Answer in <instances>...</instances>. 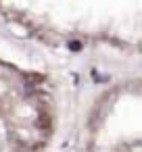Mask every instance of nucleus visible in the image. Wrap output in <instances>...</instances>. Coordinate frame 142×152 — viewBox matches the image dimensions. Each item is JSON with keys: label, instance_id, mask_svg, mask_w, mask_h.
Listing matches in <instances>:
<instances>
[{"label": "nucleus", "instance_id": "1", "mask_svg": "<svg viewBox=\"0 0 142 152\" xmlns=\"http://www.w3.org/2000/svg\"><path fill=\"white\" fill-rule=\"evenodd\" d=\"M69 48L77 52V50H82V44H79V42H71V44H69Z\"/></svg>", "mask_w": 142, "mask_h": 152}]
</instances>
